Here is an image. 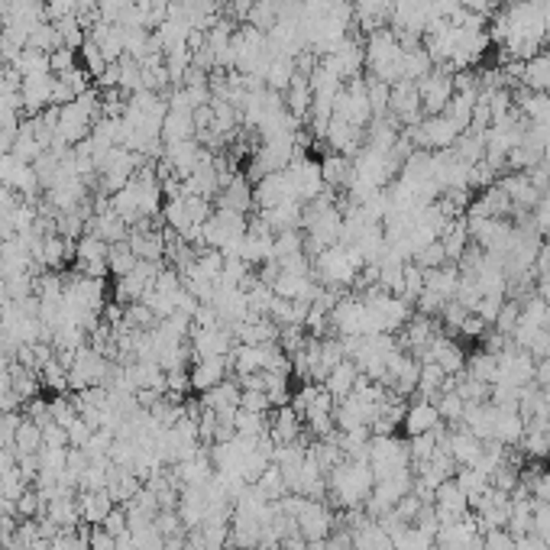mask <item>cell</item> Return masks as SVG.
Returning <instances> with one entry per match:
<instances>
[{"label":"cell","instance_id":"36","mask_svg":"<svg viewBox=\"0 0 550 550\" xmlns=\"http://www.w3.org/2000/svg\"><path fill=\"white\" fill-rule=\"evenodd\" d=\"M453 479L463 485V492L469 495V501L476 499L479 492H485V489H489V476H485V473H479L476 466H460Z\"/></svg>","mask_w":550,"mask_h":550},{"label":"cell","instance_id":"27","mask_svg":"<svg viewBox=\"0 0 550 550\" xmlns=\"http://www.w3.org/2000/svg\"><path fill=\"white\" fill-rule=\"evenodd\" d=\"M525 418L518 412H501L499 408V418H495V430H492V440L505 447H518L521 444V437H525Z\"/></svg>","mask_w":550,"mask_h":550},{"label":"cell","instance_id":"38","mask_svg":"<svg viewBox=\"0 0 550 550\" xmlns=\"http://www.w3.org/2000/svg\"><path fill=\"white\" fill-rule=\"evenodd\" d=\"M412 262H414V266L424 269V272H428V269L444 266V262H447V253H444V246H440V240H437V243H428V246H421V250L412 256Z\"/></svg>","mask_w":550,"mask_h":550},{"label":"cell","instance_id":"12","mask_svg":"<svg viewBox=\"0 0 550 550\" xmlns=\"http://www.w3.org/2000/svg\"><path fill=\"white\" fill-rule=\"evenodd\" d=\"M107 256H111V243L97 240V236L84 234L78 243H75V272L81 275H94V279H104L111 275V266H107Z\"/></svg>","mask_w":550,"mask_h":550},{"label":"cell","instance_id":"46","mask_svg":"<svg viewBox=\"0 0 550 550\" xmlns=\"http://www.w3.org/2000/svg\"><path fill=\"white\" fill-rule=\"evenodd\" d=\"M101 528H104V531H111L113 537H117V534H123V531H127V528H129L127 511H123L120 505H117V509H113L111 515H107V521H104V525H101Z\"/></svg>","mask_w":550,"mask_h":550},{"label":"cell","instance_id":"7","mask_svg":"<svg viewBox=\"0 0 550 550\" xmlns=\"http://www.w3.org/2000/svg\"><path fill=\"white\" fill-rule=\"evenodd\" d=\"M333 117L343 123H353V127L366 129L372 120V107H369V94H366V81L363 75L353 81H347L340 88L337 101H333Z\"/></svg>","mask_w":550,"mask_h":550},{"label":"cell","instance_id":"35","mask_svg":"<svg viewBox=\"0 0 550 550\" xmlns=\"http://www.w3.org/2000/svg\"><path fill=\"white\" fill-rule=\"evenodd\" d=\"M434 404H437V412H440V421H444V424H460L463 412H466V402L460 398L457 388H453V392H440Z\"/></svg>","mask_w":550,"mask_h":550},{"label":"cell","instance_id":"51","mask_svg":"<svg viewBox=\"0 0 550 550\" xmlns=\"http://www.w3.org/2000/svg\"><path fill=\"white\" fill-rule=\"evenodd\" d=\"M0 550H4V544H0Z\"/></svg>","mask_w":550,"mask_h":550},{"label":"cell","instance_id":"14","mask_svg":"<svg viewBox=\"0 0 550 550\" xmlns=\"http://www.w3.org/2000/svg\"><path fill=\"white\" fill-rule=\"evenodd\" d=\"M269 440L275 447L301 444L305 440V421H301V414L291 404H279V408L269 412Z\"/></svg>","mask_w":550,"mask_h":550},{"label":"cell","instance_id":"16","mask_svg":"<svg viewBox=\"0 0 550 550\" xmlns=\"http://www.w3.org/2000/svg\"><path fill=\"white\" fill-rule=\"evenodd\" d=\"M217 208L236 210V214H246V217H250V210L256 208V198H253V185H250V178H246V172H234V175L220 185Z\"/></svg>","mask_w":550,"mask_h":550},{"label":"cell","instance_id":"44","mask_svg":"<svg viewBox=\"0 0 550 550\" xmlns=\"http://www.w3.org/2000/svg\"><path fill=\"white\" fill-rule=\"evenodd\" d=\"M311 550H353V541H350V528H333V534L327 541L311 544Z\"/></svg>","mask_w":550,"mask_h":550},{"label":"cell","instance_id":"26","mask_svg":"<svg viewBox=\"0 0 550 550\" xmlns=\"http://www.w3.org/2000/svg\"><path fill=\"white\" fill-rule=\"evenodd\" d=\"M16 457H32V453L42 450V424H36L32 418H20L13 430V444Z\"/></svg>","mask_w":550,"mask_h":550},{"label":"cell","instance_id":"34","mask_svg":"<svg viewBox=\"0 0 550 550\" xmlns=\"http://www.w3.org/2000/svg\"><path fill=\"white\" fill-rule=\"evenodd\" d=\"M62 46V36H58L56 23L52 20H46V23H40L36 30L26 36V49H40V52H56V49Z\"/></svg>","mask_w":550,"mask_h":550},{"label":"cell","instance_id":"18","mask_svg":"<svg viewBox=\"0 0 550 550\" xmlns=\"http://www.w3.org/2000/svg\"><path fill=\"white\" fill-rule=\"evenodd\" d=\"M444 424L440 421V412H437V404L428 402V398H414L408 408H404V418H402V430L404 437H418V434H430Z\"/></svg>","mask_w":550,"mask_h":550},{"label":"cell","instance_id":"32","mask_svg":"<svg viewBox=\"0 0 550 550\" xmlns=\"http://www.w3.org/2000/svg\"><path fill=\"white\" fill-rule=\"evenodd\" d=\"M234 430L240 437H266L269 434V414L246 412V408H236L234 414Z\"/></svg>","mask_w":550,"mask_h":550},{"label":"cell","instance_id":"49","mask_svg":"<svg viewBox=\"0 0 550 550\" xmlns=\"http://www.w3.org/2000/svg\"><path fill=\"white\" fill-rule=\"evenodd\" d=\"M541 165L550 172V146H547V149H544V159H541Z\"/></svg>","mask_w":550,"mask_h":550},{"label":"cell","instance_id":"20","mask_svg":"<svg viewBox=\"0 0 550 550\" xmlns=\"http://www.w3.org/2000/svg\"><path fill=\"white\" fill-rule=\"evenodd\" d=\"M117 509V501L107 495V489H91V492H78V511L81 521L91 528H101L107 521V515Z\"/></svg>","mask_w":550,"mask_h":550},{"label":"cell","instance_id":"39","mask_svg":"<svg viewBox=\"0 0 550 550\" xmlns=\"http://www.w3.org/2000/svg\"><path fill=\"white\" fill-rule=\"evenodd\" d=\"M518 315H521V301L518 298H505V305H501L499 317H495V331L505 333V337H511V331L518 327Z\"/></svg>","mask_w":550,"mask_h":550},{"label":"cell","instance_id":"15","mask_svg":"<svg viewBox=\"0 0 550 550\" xmlns=\"http://www.w3.org/2000/svg\"><path fill=\"white\" fill-rule=\"evenodd\" d=\"M52 94H56V75H30V78L20 81V97H23V113L26 117H36L46 107H52Z\"/></svg>","mask_w":550,"mask_h":550},{"label":"cell","instance_id":"19","mask_svg":"<svg viewBox=\"0 0 550 550\" xmlns=\"http://www.w3.org/2000/svg\"><path fill=\"white\" fill-rule=\"evenodd\" d=\"M188 376H191V392L204 395V392H210V388L220 386V382L230 376V359H226V356H208V359H194L191 369H188Z\"/></svg>","mask_w":550,"mask_h":550},{"label":"cell","instance_id":"21","mask_svg":"<svg viewBox=\"0 0 550 550\" xmlns=\"http://www.w3.org/2000/svg\"><path fill=\"white\" fill-rule=\"evenodd\" d=\"M321 172H324V185L331 188V191L347 194L350 182H353V159L327 149V155L321 159Z\"/></svg>","mask_w":550,"mask_h":550},{"label":"cell","instance_id":"41","mask_svg":"<svg viewBox=\"0 0 550 550\" xmlns=\"http://www.w3.org/2000/svg\"><path fill=\"white\" fill-rule=\"evenodd\" d=\"M49 65H52V75H65L68 68L78 65V49L58 46L56 52H49Z\"/></svg>","mask_w":550,"mask_h":550},{"label":"cell","instance_id":"33","mask_svg":"<svg viewBox=\"0 0 550 550\" xmlns=\"http://www.w3.org/2000/svg\"><path fill=\"white\" fill-rule=\"evenodd\" d=\"M13 68L20 72V78H30V75H46V72H52V65H49V52H40V49H23V52L16 56Z\"/></svg>","mask_w":550,"mask_h":550},{"label":"cell","instance_id":"3","mask_svg":"<svg viewBox=\"0 0 550 550\" xmlns=\"http://www.w3.org/2000/svg\"><path fill=\"white\" fill-rule=\"evenodd\" d=\"M246 226H250V217H246V214H236V210H226V208H214L208 224L201 226V246H208V250H220L224 256H236L243 236H246Z\"/></svg>","mask_w":550,"mask_h":550},{"label":"cell","instance_id":"11","mask_svg":"<svg viewBox=\"0 0 550 550\" xmlns=\"http://www.w3.org/2000/svg\"><path fill=\"white\" fill-rule=\"evenodd\" d=\"M188 343H191V359H208V356H230L236 337L226 324H217V327H191Z\"/></svg>","mask_w":550,"mask_h":550},{"label":"cell","instance_id":"6","mask_svg":"<svg viewBox=\"0 0 550 550\" xmlns=\"http://www.w3.org/2000/svg\"><path fill=\"white\" fill-rule=\"evenodd\" d=\"M285 178H288V188H291V194H295V201H301V204L315 201L317 194L327 191V185H324L321 162L311 159L307 153L291 159V165L285 169Z\"/></svg>","mask_w":550,"mask_h":550},{"label":"cell","instance_id":"48","mask_svg":"<svg viewBox=\"0 0 550 550\" xmlns=\"http://www.w3.org/2000/svg\"><path fill=\"white\" fill-rule=\"evenodd\" d=\"M515 550H550V544L537 534H525V537H515Z\"/></svg>","mask_w":550,"mask_h":550},{"label":"cell","instance_id":"42","mask_svg":"<svg viewBox=\"0 0 550 550\" xmlns=\"http://www.w3.org/2000/svg\"><path fill=\"white\" fill-rule=\"evenodd\" d=\"M501 305H505V295H483V301L476 305L473 315H479L489 327H492L495 317H499V311H501Z\"/></svg>","mask_w":550,"mask_h":550},{"label":"cell","instance_id":"5","mask_svg":"<svg viewBox=\"0 0 550 550\" xmlns=\"http://www.w3.org/2000/svg\"><path fill=\"white\" fill-rule=\"evenodd\" d=\"M369 466L376 479H388L395 473L412 469V457H408V440L395 434H379L369 440Z\"/></svg>","mask_w":550,"mask_h":550},{"label":"cell","instance_id":"50","mask_svg":"<svg viewBox=\"0 0 550 550\" xmlns=\"http://www.w3.org/2000/svg\"><path fill=\"white\" fill-rule=\"evenodd\" d=\"M0 262H4V246H0Z\"/></svg>","mask_w":550,"mask_h":550},{"label":"cell","instance_id":"47","mask_svg":"<svg viewBox=\"0 0 550 550\" xmlns=\"http://www.w3.org/2000/svg\"><path fill=\"white\" fill-rule=\"evenodd\" d=\"M463 10H469V13H479V16H492L495 10H499V4H505V0H460Z\"/></svg>","mask_w":550,"mask_h":550},{"label":"cell","instance_id":"37","mask_svg":"<svg viewBox=\"0 0 550 550\" xmlns=\"http://www.w3.org/2000/svg\"><path fill=\"white\" fill-rule=\"evenodd\" d=\"M139 259L133 256V250H129V243H111V256H107V266H111V275H127L129 269L137 266Z\"/></svg>","mask_w":550,"mask_h":550},{"label":"cell","instance_id":"23","mask_svg":"<svg viewBox=\"0 0 550 550\" xmlns=\"http://www.w3.org/2000/svg\"><path fill=\"white\" fill-rule=\"evenodd\" d=\"M356 379H359V369H356V363L343 359V363H337L331 372H327V376H324L321 386L327 388V395H331L333 402H340V398H347L350 392H353Z\"/></svg>","mask_w":550,"mask_h":550},{"label":"cell","instance_id":"1","mask_svg":"<svg viewBox=\"0 0 550 550\" xmlns=\"http://www.w3.org/2000/svg\"><path fill=\"white\" fill-rule=\"evenodd\" d=\"M376 476H372L369 460H340L327 473V499L340 509H363L369 499Z\"/></svg>","mask_w":550,"mask_h":550},{"label":"cell","instance_id":"43","mask_svg":"<svg viewBox=\"0 0 550 550\" xmlns=\"http://www.w3.org/2000/svg\"><path fill=\"white\" fill-rule=\"evenodd\" d=\"M65 430H68V447H84L97 428H91L88 421H84V418H81V414H78V418H75L72 424H68V428H65Z\"/></svg>","mask_w":550,"mask_h":550},{"label":"cell","instance_id":"22","mask_svg":"<svg viewBox=\"0 0 550 550\" xmlns=\"http://www.w3.org/2000/svg\"><path fill=\"white\" fill-rule=\"evenodd\" d=\"M521 453L528 460H547L550 457V421H531L525 428V437H521Z\"/></svg>","mask_w":550,"mask_h":550},{"label":"cell","instance_id":"10","mask_svg":"<svg viewBox=\"0 0 550 550\" xmlns=\"http://www.w3.org/2000/svg\"><path fill=\"white\" fill-rule=\"evenodd\" d=\"M159 269H162V262H143V259H139L127 275H117V288H113L117 305L127 307V305L143 301L146 295L153 291V282H155V275H159Z\"/></svg>","mask_w":550,"mask_h":550},{"label":"cell","instance_id":"24","mask_svg":"<svg viewBox=\"0 0 550 550\" xmlns=\"http://www.w3.org/2000/svg\"><path fill=\"white\" fill-rule=\"evenodd\" d=\"M521 84L531 91H544V94H550V49H541L534 58H528L525 75H521Z\"/></svg>","mask_w":550,"mask_h":550},{"label":"cell","instance_id":"13","mask_svg":"<svg viewBox=\"0 0 550 550\" xmlns=\"http://www.w3.org/2000/svg\"><path fill=\"white\" fill-rule=\"evenodd\" d=\"M388 113L395 117L402 127H418L424 120V111H421V94L414 81H395L392 84V94H388Z\"/></svg>","mask_w":550,"mask_h":550},{"label":"cell","instance_id":"8","mask_svg":"<svg viewBox=\"0 0 550 550\" xmlns=\"http://www.w3.org/2000/svg\"><path fill=\"white\" fill-rule=\"evenodd\" d=\"M418 94H421V111H424V117L444 113V107L450 104V97H453V72L447 65H434V68L418 81Z\"/></svg>","mask_w":550,"mask_h":550},{"label":"cell","instance_id":"29","mask_svg":"<svg viewBox=\"0 0 550 550\" xmlns=\"http://www.w3.org/2000/svg\"><path fill=\"white\" fill-rule=\"evenodd\" d=\"M495 369H499V353H485V350H473L466 353V376L469 379H479V382H495Z\"/></svg>","mask_w":550,"mask_h":550},{"label":"cell","instance_id":"45","mask_svg":"<svg viewBox=\"0 0 550 550\" xmlns=\"http://www.w3.org/2000/svg\"><path fill=\"white\" fill-rule=\"evenodd\" d=\"M88 544L91 550H117V537L104 528H91L88 531Z\"/></svg>","mask_w":550,"mask_h":550},{"label":"cell","instance_id":"4","mask_svg":"<svg viewBox=\"0 0 550 550\" xmlns=\"http://www.w3.org/2000/svg\"><path fill=\"white\" fill-rule=\"evenodd\" d=\"M111 372H113L111 356H104L91 343H84L81 350H75L72 363H68V388L72 392H84V388L104 386Z\"/></svg>","mask_w":550,"mask_h":550},{"label":"cell","instance_id":"30","mask_svg":"<svg viewBox=\"0 0 550 550\" xmlns=\"http://www.w3.org/2000/svg\"><path fill=\"white\" fill-rule=\"evenodd\" d=\"M505 531L511 537H525V534H534V499H518L511 501V515Z\"/></svg>","mask_w":550,"mask_h":550},{"label":"cell","instance_id":"31","mask_svg":"<svg viewBox=\"0 0 550 550\" xmlns=\"http://www.w3.org/2000/svg\"><path fill=\"white\" fill-rule=\"evenodd\" d=\"M256 492L262 495L266 501H282L285 495H288V485H285V476H282V469L275 466V463H269L266 473L256 479Z\"/></svg>","mask_w":550,"mask_h":550},{"label":"cell","instance_id":"17","mask_svg":"<svg viewBox=\"0 0 550 550\" xmlns=\"http://www.w3.org/2000/svg\"><path fill=\"white\" fill-rule=\"evenodd\" d=\"M434 511L440 518V525L457 521L469 511V495L463 492V485L457 479H447L434 489Z\"/></svg>","mask_w":550,"mask_h":550},{"label":"cell","instance_id":"25","mask_svg":"<svg viewBox=\"0 0 550 550\" xmlns=\"http://www.w3.org/2000/svg\"><path fill=\"white\" fill-rule=\"evenodd\" d=\"M469 226H466V217L460 220H450L447 224V230L440 234V246H444L447 253V262H460V256L469 250Z\"/></svg>","mask_w":550,"mask_h":550},{"label":"cell","instance_id":"40","mask_svg":"<svg viewBox=\"0 0 550 550\" xmlns=\"http://www.w3.org/2000/svg\"><path fill=\"white\" fill-rule=\"evenodd\" d=\"M240 408H246V412H259V414H269L275 408L272 402H269L266 392H259V388H243L240 395Z\"/></svg>","mask_w":550,"mask_h":550},{"label":"cell","instance_id":"9","mask_svg":"<svg viewBox=\"0 0 550 550\" xmlns=\"http://www.w3.org/2000/svg\"><path fill=\"white\" fill-rule=\"evenodd\" d=\"M534 366H537V359H534L531 353H525V350H518L515 343H509V347L499 353V369H495L492 386H515V388L531 386Z\"/></svg>","mask_w":550,"mask_h":550},{"label":"cell","instance_id":"28","mask_svg":"<svg viewBox=\"0 0 550 550\" xmlns=\"http://www.w3.org/2000/svg\"><path fill=\"white\" fill-rule=\"evenodd\" d=\"M291 78H295V58H282V56H272L266 65V72H262V81H266L269 91H279V94H285L291 84Z\"/></svg>","mask_w":550,"mask_h":550},{"label":"cell","instance_id":"2","mask_svg":"<svg viewBox=\"0 0 550 550\" xmlns=\"http://www.w3.org/2000/svg\"><path fill=\"white\" fill-rule=\"evenodd\" d=\"M363 269H366L363 256L353 246H347V243H333V246H327V250H321L315 256V279L324 288L350 291Z\"/></svg>","mask_w":550,"mask_h":550}]
</instances>
